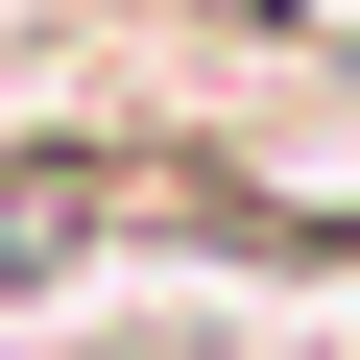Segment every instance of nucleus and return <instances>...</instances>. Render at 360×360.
<instances>
[{"label":"nucleus","instance_id":"1","mask_svg":"<svg viewBox=\"0 0 360 360\" xmlns=\"http://www.w3.org/2000/svg\"><path fill=\"white\" fill-rule=\"evenodd\" d=\"M49 360H288V336H240L217 288H96V312H49Z\"/></svg>","mask_w":360,"mask_h":360},{"label":"nucleus","instance_id":"2","mask_svg":"<svg viewBox=\"0 0 360 360\" xmlns=\"http://www.w3.org/2000/svg\"><path fill=\"white\" fill-rule=\"evenodd\" d=\"M336 49H360V25H336Z\"/></svg>","mask_w":360,"mask_h":360}]
</instances>
